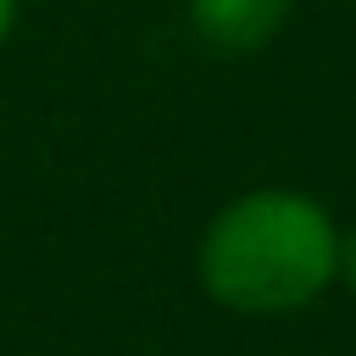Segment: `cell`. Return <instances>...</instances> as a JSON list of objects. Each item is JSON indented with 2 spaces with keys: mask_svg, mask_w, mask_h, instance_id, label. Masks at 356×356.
<instances>
[{
  "mask_svg": "<svg viewBox=\"0 0 356 356\" xmlns=\"http://www.w3.org/2000/svg\"><path fill=\"white\" fill-rule=\"evenodd\" d=\"M339 273L334 217L300 189H250L228 200L200 239V284L234 312H295Z\"/></svg>",
  "mask_w": 356,
  "mask_h": 356,
  "instance_id": "1",
  "label": "cell"
},
{
  "mask_svg": "<svg viewBox=\"0 0 356 356\" xmlns=\"http://www.w3.org/2000/svg\"><path fill=\"white\" fill-rule=\"evenodd\" d=\"M289 17V0H189V22L222 50L267 44Z\"/></svg>",
  "mask_w": 356,
  "mask_h": 356,
  "instance_id": "2",
  "label": "cell"
},
{
  "mask_svg": "<svg viewBox=\"0 0 356 356\" xmlns=\"http://www.w3.org/2000/svg\"><path fill=\"white\" fill-rule=\"evenodd\" d=\"M339 273L350 278V289H356V234L350 239H339Z\"/></svg>",
  "mask_w": 356,
  "mask_h": 356,
  "instance_id": "3",
  "label": "cell"
},
{
  "mask_svg": "<svg viewBox=\"0 0 356 356\" xmlns=\"http://www.w3.org/2000/svg\"><path fill=\"white\" fill-rule=\"evenodd\" d=\"M11 22H17V0H0V44H6V33H11Z\"/></svg>",
  "mask_w": 356,
  "mask_h": 356,
  "instance_id": "4",
  "label": "cell"
}]
</instances>
